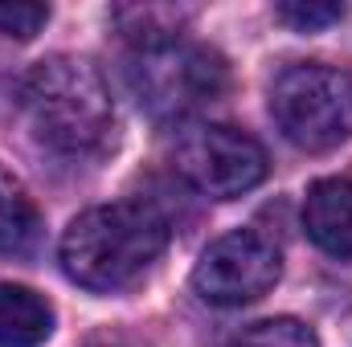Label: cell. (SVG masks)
I'll list each match as a JSON object with an SVG mask.
<instances>
[{
	"label": "cell",
	"instance_id": "6da1fadb",
	"mask_svg": "<svg viewBox=\"0 0 352 347\" xmlns=\"http://www.w3.org/2000/svg\"><path fill=\"white\" fill-rule=\"evenodd\" d=\"M168 237H173L168 217L152 200L135 196V200L98 204L74 217L70 229L62 233L58 258L70 282L111 294V290L131 286L160 258Z\"/></svg>",
	"mask_w": 352,
	"mask_h": 347
},
{
	"label": "cell",
	"instance_id": "7a4b0ae2",
	"mask_svg": "<svg viewBox=\"0 0 352 347\" xmlns=\"http://www.w3.org/2000/svg\"><path fill=\"white\" fill-rule=\"evenodd\" d=\"M21 98L37 139L62 156H94L115 135L111 90L87 58L58 53L37 62L21 82Z\"/></svg>",
	"mask_w": 352,
	"mask_h": 347
},
{
	"label": "cell",
	"instance_id": "3957f363",
	"mask_svg": "<svg viewBox=\"0 0 352 347\" xmlns=\"http://www.w3.org/2000/svg\"><path fill=\"white\" fill-rule=\"evenodd\" d=\"M123 82L148 119L180 123L226 94L230 70L217 49L176 33V37L140 41L127 53Z\"/></svg>",
	"mask_w": 352,
	"mask_h": 347
},
{
	"label": "cell",
	"instance_id": "277c9868",
	"mask_svg": "<svg viewBox=\"0 0 352 347\" xmlns=\"http://www.w3.org/2000/svg\"><path fill=\"white\" fill-rule=\"evenodd\" d=\"M270 115L303 152H332L352 139V74L324 62H295L270 82Z\"/></svg>",
	"mask_w": 352,
	"mask_h": 347
},
{
	"label": "cell",
	"instance_id": "5b68a950",
	"mask_svg": "<svg viewBox=\"0 0 352 347\" xmlns=\"http://www.w3.org/2000/svg\"><path fill=\"white\" fill-rule=\"evenodd\" d=\"M173 164L201 196L213 200H234L258 188L270 168L263 143L230 123H205L184 131L173 147Z\"/></svg>",
	"mask_w": 352,
	"mask_h": 347
},
{
	"label": "cell",
	"instance_id": "8992f818",
	"mask_svg": "<svg viewBox=\"0 0 352 347\" xmlns=\"http://www.w3.org/2000/svg\"><path fill=\"white\" fill-rule=\"evenodd\" d=\"M283 258L263 229H234L217 237L192 270V290L209 307H246L278 282Z\"/></svg>",
	"mask_w": 352,
	"mask_h": 347
},
{
	"label": "cell",
	"instance_id": "52a82bcc",
	"mask_svg": "<svg viewBox=\"0 0 352 347\" xmlns=\"http://www.w3.org/2000/svg\"><path fill=\"white\" fill-rule=\"evenodd\" d=\"M303 229L324 254L352 261V180L328 176L307 188Z\"/></svg>",
	"mask_w": 352,
	"mask_h": 347
},
{
	"label": "cell",
	"instance_id": "ba28073f",
	"mask_svg": "<svg viewBox=\"0 0 352 347\" xmlns=\"http://www.w3.org/2000/svg\"><path fill=\"white\" fill-rule=\"evenodd\" d=\"M54 331L50 302L16 282H0V347H41Z\"/></svg>",
	"mask_w": 352,
	"mask_h": 347
},
{
	"label": "cell",
	"instance_id": "9c48e42d",
	"mask_svg": "<svg viewBox=\"0 0 352 347\" xmlns=\"http://www.w3.org/2000/svg\"><path fill=\"white\" fill-rule=\"evenodd\" d=\"M41 241V213L29 196V188L12 172L0 168V254L4 258H29Z\"/></svg>",
	"mask_w": 352,
	"mask_h": 347
},
{
	"label": "cell",
	"instance_id": "30bf717a",
	"mask_svg": "<svg viewBox=\"0 0 352 347\" xmlns=\"http://www.w3.org/2000/svg\"><path fill=\"white\" fill-rule=\"evenodd\" d=\"M230 347H320V339L299 319H263V323L238 331Z\"/></svg>",
	"mask_w": 352,
	"mask_h": 347
},
{
	"label": "cell",
	"instance_id": "8fae6325",
	"mask_svg": "<svg viewBox=\"0 0 352 347\" xmlns=\"http://www.w3.org/2000/svg\"><path fill=\"white\" fill-rule=\"evenodd\" d=\"M274 16L283 25H291L295 33H316V29H328L344 16V4H316V0H287L274 8Z\"/></svg>",
	"mask_w": 352,
	"mask_h": 347
},
{
	"label": "cell",
	"instance_id": "7c38bea8",
	"mask_svg": "<svg viewBox=\"0 0 352 347\" xmlns=\"http://www.w3.org/2000/svg\"><path fill=\"white\" fill-rule=\"evenodd\" d=\"M45 21H50V8L45 4H0V33L4 37L29 41V37L41 33Z\"/></svg>",
	"mask_w": 352,
	"mask_h": 347
}]
</instances>
